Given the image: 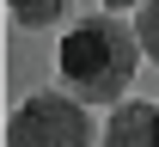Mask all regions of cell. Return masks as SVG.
Returning <instances> with one entry per match:
<instances>
[{"label":"cell","mask_w":159,"mask_h":147,"mask_svg":"<svg viewBox=\"0 0 159 147\" xmlns=\"http://www.w3.org/2000/svg\"><path fill=\"white\" fill-rule=\"evenodd\" d=\"M86 110L92 104L74 92H31L6 117V147H98V129Z\"/></svg>","instance_id":"2"},{"label":"cell","mask_w":159,"mask_h":147,"mask_svg":"<svg viewBox=\"0 0 159 147\" xmlns=\"http://www.w3.org/2000/svg\"><path fill=\"white\" fill-rule=\"evenodd\" d=\"M141 55H147V49H141L135 25H122L116 12L104 6L92 19L67 25V37H61V49H55V74H61V86H67L74 98H86V104H122L129 86H135Z\"/></svg>","instance_id":"1"},{"label":"cell","mask_w":159,"mask_h":147,"mask_svg":"<svg viewBox=\"0 0 159 147\" xmlns=\"http://www.w3.org/2000/svg\"><path fill=\"white\" fill-rule=\"evenodd\" d=\"M6 12H12V25H25V31H49V25H61L74 12V0H6Z\"/></svg>","instance_id":"4"},{"label":"cell","mask_w":159,"mask_h":147,"mask_svg":"<svg viewBox=\"0 0 159 147\" xmlns=\"http://www.w3.org/2000/svg\"><path fill=\"white\" fill-rule=\"evenodd\" d=\"M104 6H110V12H122V6H135V0H104Z\"/></svg>","instance_id":"6"},{"label":"cell","mask_w":159,"mask_h":147,"mask_svg":"<svg viewBox=\"0 0 159 147\" xmlns=\"http://www.w3.org/2000/svg\"><path fill=\"white\" fill-rule=\"evenodd\" d=\"M135 37H141V49H147V62L159 67V0H141V12H135Z\"/></svg>","instance_id":"5"},{"label":"cell","mask_w":159,"mask_h":147,"mask_svg":"<svg viewBox=\"0 0 159 147\" xmlns=\"http://www.w3.org/2000/svg\"><path fill=\"white\" fill-rule=\"evenodd\" d=\"M98 147H159V98H122L98 129Z\"/></svg>","instance_id":"3"}]
</instances>
